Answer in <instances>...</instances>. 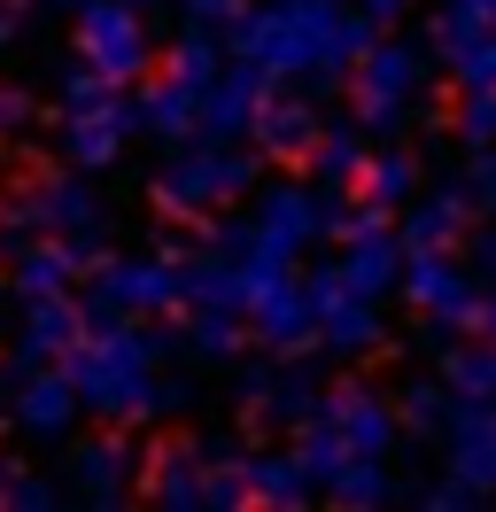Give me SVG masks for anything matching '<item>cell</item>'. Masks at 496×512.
Returning a JSON list of instances; mask_svg holds the SVG:
<instances>
[{"instance_id": "obj_31", "label": "cell", "mask_w": 496, "mask_h": 512, "mask_svg": "<svg viewBox=\"0 0 496 512\" xmlns=\"http://www.w3.org/2000/svg\"><path fill=\"white\" fill-rule=\"evenodd\" d=\"M442 412H450V388L442 381H411L396 404V427H411V435H442Z\"/></svg>"}, {"instance_id": "obj_37", "label": "cell", "mask_w": 496, "mask_h": 512, "mask_svg": "<svg viewBox=\"0 0 496 512\" xmlns=\"http://www.w3.org/2000/svg\"><path fill=\"white\" fill-rule=\"evenodd\" d=\"M186 16H194V24H225V16H233V8H241V0H179Z\"/></svg>"}, {"instance_id": "obj_27", "label": "cell", "mask_w": 496, "mask_h": 512, "mask_svg": "<svg viewBox=\"0 0 496 512\" xmlns=\"http://www.w3.org/2000/svg\"><path fill=\"white\" fill-rule=\"evenodd\" d=\"M241 311H210V303H186V326H179V350L210 357V365H233L241 357Z\"/></svg>"}, {"instance_id": "obj_23", "label": "cell", "mask_w": 496, "mask_h": 512, "mask_svg": "<svg viewBox=\"0 0 496 512\" xmlns=\"http://www.w3.org/2000/svg\"><path fill=\"white\" fill-rule=\"evenodd\" d=\"M365 125L357 117H341V125H318V140H310V179L318 187H357V171H365Z\"/></svg>"}, {"instance_id": "obj_30", "label": "cell", "mask_w": 496, "mask_h": 512, "mask_svg": "<svg viewBox=\"0 0 496 512\" xmlns=\"http://www.w3.org/2000/svg\"><path fill=\"white\" fill-rule=\"evenodd\" d=\"M442 388L450 396H496V342H481V350L450 342L442 350Z\"/></svg>"}, {"instance_id": "obj_17", "label": "cell", "mask_w": 496, "mask_h": 512, "mask_svg": "<svg viewBox=\"0 0 496 512\" xmlns=\"http://www.w3.org/2000/svg\"><path fill=\"white\" fill-rule=\"evenodd\" d=\"M86 334V303L70 295H24V319H16V365H62V350Z\"/></svg>"}, {"instance_id": "obj_4", "label": "cell", "mask_w": 496, "mask_h": 512, "mask_svg": "<svg viewBox=\"0 0 496 512\" xmlns=\"http://www.w3.org/2000/svg\"><path fill=\"white\" fill-rule=\"evenodd\" d=\"M419 94H427V55L411 39H372L349 63V101L365 132H396L403 117H419Z\"/></svg>"}, {"instance_id": "obj_2", "label": "cell", "mask_w": 496, "mask_h": 512, "mask_svg": "<svg viewBox=\"0 0 496 512\" xmlns=\"http://www.w3.org/2000/svg\"><path fill=\"white\" fill-rule=\"evenodd\" d=\"M256 171H264V148H233V140H210V132H186L171 140V163L155 171V210L163 218H217L225 202L256 194Z\"/></svg>"}, {"instance_id": "obj_42", "label": "cell", "mask_w": 496, "mask_h": 512, "mask_svg": "<svg viewBox=\"0 0 496 512\" xmlns=\"http://www.w3.org/2000/svg\"><path fill=\"white\" fill-rule=\"evenodd\" d=\"M0 419H8V396H0Z\"/></svg>"}, {"instance_id": "obj_6", "label": "cell", "mask_w": 496, "mask_h": 512, "mask_svg": "<svg viewBox=\"0 0 496 512\" xmlns=\"http://www.w3.org/2000/svg\"><path fill=\"white\" fill-rule=\"evenodd\" d=\"M8 218H24L31 233H62V241H86L101 256V233H109V210H101V194L86 187V171H39L31 187H16L8 202Z\"/></svg>"}, {"instance_id": "obj_13", "label": "cell", "mask_w": 496, "mask_h": 512, "mask_svg": "<svg viewBox=\"0 0 496 512\" xmlns=\"http://www.w3.org/2000/svg\"><path fill=\"white\" fill-rule=\"evenodd\" d=\"M318 412L341 427V443L357 450V458H388V450H396V404H388L372 381L326 388V396H318Z\"/></svg>"}, {"instance_id": "obj_1", "label": "cell", "mask_w": 496, "mask_h": 512, "mask_svg": "<svg viewBox=\"0 0 496 512\" xmlns=\"http://www.w3.org/2000/svg\"><path fill=\"white\" fill-rule=\"evenodd\" d=\"M163 350H179L171 326H148V319H93L70 350H62V373L78 388V404L109 427H148V419H171L194 404L186 381H163L155 365Z\"/></svg>"}, {"instance_id": "obj_28", "label": "cell", "mask_w": 496, "mask_h": 512, "mask_svg": "<svg viewBox=\"0 0 496 512\" xmlns=\"http://www.w3.org/2000/svg\"><path fill=\"white\" fill-rule=\"evenodd\" d=\"M318 497H334V505H388V497H396V474H388V458H349Z\"/></svg>"}, {"instance_id": "obj_9", "label": "cell", "mask_w": 496, "mask_h": 512, "mask_svg": "<svg viewBox=\"0 0 496 512\" xmlns=\"http://www.w3.org/2000/svg\"><path fill=\"white\" fill-rule=\"evenodd\" d=\"M318 373H310L303 357H279V365H248L241 373V404L248 419H264V427H303L318 412Z\"/></svg>"}, {"instance_id": "obj_14", "label": "cell", "mask_w": 496, "mask_h": 512, "mask_svg": "<svg viewBox=\"0 0 496 512\" xmlns=\"http://www.w3.org/2000/svg\"><path fill=\"white\" fill-rule=\"evenodd\" d=\"M248 342H264L272 357H310L318 319H310V295H303V280H295V272H287V280H272V288L248 303Z\"/></svg>"}, {"instance_id": "obj_10", "label": "cell", "mask_w": 496, "mask_h": 512, "mask_svg": "<svg viewBox=\"0 0 496 512\" xmlns=\"http://www.w3.org/2000/svg\"><path fill=\"white\" fill-rule=\"evenodd\" d=\"M78 388H70V373L62 365H16V396H8V419L24 427V435H39V443H62L70 427H78Z\"/></svg>"}, {"instance_id": "obj_21", "label": "cell", "mask_w": 496, "mask_h": 512, "mask_svg": "<svg viewBox=\"0 0 496 512\" xmlns=\"http://www.w3.org/2000/svg\"><path fill=\"white\" fill-rule=\"evenodd\" d=\"M310 319H318V350H334V357L380 350V303H372V295H357L349 280H341L326 303H310Z\"/></svg>"}, {"instance_id": "obj_16", "label": "cell", "mask_w": 496, "mask_h": 512, "mask_svg": "<svg viewBox=\"0 0 496 512\" xmlns=\"http://www.w3.org/2000/svg\"><path fill=\"white\" fill-rule=\"evenodd\" d=\"M93 249L86 241H62V233H31L24 249L8 256V288L16 295H70L78 280H86Z\"/></svg>"}, {"instance_id": "obj_29", "label": "cell", "mask_w": 496, "mask_h": 512, "mask_svg": "<svg viewBox=\"0 0 496 512\" xmlns=\"http://www.w3.org/2000/svg\"><path fill=\"white\" fill-rule=\"evenodd\" d=\"M217 63H225V55H217V32H210V24H194V32L171 39V55H163V78H179V86H210Z\"/></svg>"}, {"instance_id": "obj_40", "label": "cell", "mask_w": 496, "mask_h": 512, "mask_svg": "<svg viewBox=\"0 0 496 512\" xmlns=\"http://www.w3.org/2000/svg\"><path fill=\"white\" fill-rule=\"evenodd\" d=\"M481 334H489V342H496V288L481 295Z\"/></svg>"}, {"instance_id": "obj_34", "label": "cell", "mask_w": 496, "mask_h": 512, "mask_svg": "<svg viewBox=\"0 0 496 512\" xmlns=\"http://www.w3.org/2000/svg\"><path fill=\"white\" fill-rule=\"evenodd\" d=\"M481 497H489V489H473L465 474H450V481H434V489H427V505H442V512H465V505H481Z\"/></svg>"}, {"instance_id": "obj_7", "label": "cell", "mask_w": 496, "mask_h": 512, "mask_svg": "<svg viewBox=\"0 0 496 512\" xmlns=\"http://www.w3.org/2000/svg\"><path fill=\"white\" fill-rule=\"evenodd\" d=\"M427 326H481V288L458 264V249H403V280H396Z\"/></svg>"}, {"instance_id": "obj_11", "label": "cell", "mask_w": 496, "mask_h": 512, "mask_svg": "<svg viewBox=\"0 0 496 512\" xmlns=\"http://www.w3.org/2000/svg\"><path fill=\"white\" fill-rule=\"evenodd\" d=\"M264 94H272V70H256L248 55L217 63V78L202 86V117H194V132H210V140H248L256 101H264Z\"/></svg>"}, {"instance_id": "obj_18", "label": "cell", "mask_w": 496, "mask_h": 512, "mask_svg": "<svg viewBox=\"0 0 496 512\" xmlns=\"http://www.w3.org/2000/svg\"><path fill=\"white\" fill-rule=\"evenodd\" d=\"M318 101L310 94H264L256 101V125H248V140L264 148L272 163H303L310 156V140H318Z\"/></svg>"}, {"instance_id": "obj_20", "label": "cell", "mask_w": 496, "mask_h": 512, "mask_svg": "<svg viewBox=\"0 0 496 512\" xmlns=\"http://www.w3.org/2000/svg\"><path fill=\"white\" fill-rule=\"evenodd\" d=\"M465 225H473V187H434L403 202V249H458Z\"/></svg>"}, {"instance_id": "obj_22", "label": "cell", "mask_w": 496, "mask_h": 512, "mask_svg": "<svg viewBox=\"0 0 496 512\" xmlns=\"http://www.w3.org/2000/svg\"><path fill=\"white\" fill-rule=\"evenodd\" d=\"M140 497H155V505H171V512H194L202 505V450L163 443L148 466H140Z\"/></svg>"}, {"instance_id": "obj_36", "label": "cell", "mask_w": 496, "mask_h": 512, "mask_svg": "<svg viewBox=\"0 0 496 512\" xmlns=\"http://www.w3.org/2000/svg\"><path fill=\"white\" fill-rule=\"evenodd\" d=\"M465 264H473L481 280H496V225H489V233H473V225H465Z\"/></svg>"}, {"instance_id": "obj_8", "label": "cell", "mask_w": 496, "mask_h": 512, "mask_svg": "<svg viewBox=\"0 0 496 512\" xmlns=\"http://www.w3.org/2000/svg\"><path fill=\"white\" fill-rule=\"evenodd\" d=\"M132 132H140V101L117 86L101 109H62L55 148H62V163H70V171H109V163L124 156V140H132Z\"/></svg>"}, {"instance_id": "obj_3", "label": "cell", "mask_w": 496, "mask_h": 512, "mask_svg": "<svg viewBox=\"0 0 496 512\" xmlns=\"http://www.w3.org/2000/svg\"><path fill=\"white\" fill-rule=\"evenodd\" d=\"M179 311V256L140 249V256H93L86 272V326L93 319H163Z\"/></svg>"}, {"instance_id": "obj_25", "label": "cell", "mask_w": 496, "mask_h": 512, "mask_svg": "<svg viewBox=\"0 0 496 512\" xmlns=\"http://www.w3.org/2000/svg\"><path fill=\"white\" fill-rule=\"evenodd\" d=\"M357 194H365L372 210H403L419 194V156L411 148H372L365 171H357Z\"/></svg>"}, {"instance_id": "obj_15", "label": "cell", "mask_w": 496, "mask_h": 512, "mask_svg": "<svg viewBox=\"0 0 496 512\" xmlns=\"http://www.w3.org/2000/svg\"><path fill=\"white\" fill-rule=\"evenodd\" d=\"M442 443H450V474H465L473 489H496V396H450Z\"/></svg>"}, {"instance_id": "obj_41", "label": "cell", "mask_w": 496, "mask_h": 512, "mask_svg": "<svg viewBox=\"0 0 496 512\" xmlns=\"http://www.w3.org/2000/svg\"><path fill=\"white\" fill-rule=\"evenodd\" d=\"M47 8H78V0H47Z\"/></svg>"}, {"instance_id": "obj_32", "label": "cell", "mask_w": 496, "mask_h": 512, "mask_svg": "<svg viewBox=\"0 0 496 512\" xmlns=\"http://www.w3.org/2000/svg\"><path fill=\"white\" fill-rule=\"evenodd\" d=\"M0 505H16V512H47V505H62V481L16 474V458H0Z\"/></svg>"}, {"instance_id": "obj_38", "label": "cell", "mask_w": 496, "mask_h": 512, "mask_svg": "<svg viewBox=\"0 0 496 512\" xmlns=\"http://www.w3.org/2000/svg\"><path fill=\"white\" fill-rule=\"evenodd\" d=\"M357 8H365V16H380V24H396V16L411 8V0H357Z\"/></svg>"}, {"instance_id": "obj_19", "label": "cell", "mask_w": 496, "mask_h": 512, "mask_svg": "<svg viewBox=\"0 0 496 512\" xmlns=\"http://www.w3.org/2000/svg\"><path fill=\"white\" fill-rule=\"evenodd\" d=\"M341 280H349L357 295H372V303H380V295L403 280V233H396L388 218H380V225H357V233H341Z\"/></svg>"}, {"instance_id": "obj_35", "label": "cell", "mask_w": 496, "mask_h": 512, "mask_svg": "<svg viewBox=\"0 0 496 512\" xmlns=\"http://www.w3.org/2000/svg\"><path fill=\"white\" fill-rule=\"evenodd\" d=\"M465 156H473V171H465L473 202H489V210H496V148H465Z\"/></svg>"}, {"instance_id": "obj_26", "label": "cell", "mask_w": 496, "mask_h": 512, "mask_svg": "<svg viewBox=\"0 0 496 512\" xmlns=\"http://www.w3.org/2000/svg\"><path fill=\"white\" fill-rule=\"evenodd\" d=\"M202 117V86H179V78H155L148 94H140V132L155 140H186Z\"/></svg>"}, {"instance_id": "obj_33", "label": "cell", "mask_w": 496, "mask_h": 512, "mask_svg": "<svg viewBox=\"0 0 496 512\" xmlns=\"http://www.w3.org/2000/svg\"><path fill=\"white\" fill-rule=\"evenodd\" d=\"M458 140H465V148H496V86H465V101H458Z\"/></svg>"}, {"instance_id": "obj_5", "label": "cell", "mask_w": 496, "mask_h": 512, "mask_svg": "<svg viewBox=\"0 0 496 512\" xmlns=\"http://www.w3.org/2000/svg\"><path fill=\"white\" fill-rule=\"evenodd\" d=\"M78 63L101 70L109 86H140L155 70V39H148V16L132 0H78Z\"/></svg>"}, {"instance_id": "obj_24", "label": "cell", "mask_w": 496, "mask_h": 512, "mask_svg": "<svg viewBox=\"0 0 496 512\" xmlns=\"http://www.w3.org/2000/svg\"><path fill=\"white\" fill-rule=\"evenodd\" d=\"M310 497L318 489L295 450H248V505H310Z\"/></svg>"}, {"instance_id": "obj_39", "label": "cell", "mask_w": 496, "mask_h": 512, "mask_svg": "<svg viewBox=\"0 0 496 512\" xmlns=\"http://www.w3.org/2000/svg\"><path fill=\"white\" fill-rule=\"evenodd\" d=\"M8 39H16V0H0V55H8Z\"/></svg>"}, {"instance_id": "obj_12", "label": "cell", "mask_w": 496, "mask_h": 512, "mask_svg": "<svg viewBox=\"0 0 496 512\" xmlns=\"http://www.w3.org/2000/svg\"><path fill=\"white\" fill-rule=\"evenodd\" d=\"M140 450L124 443V427H109V435H93V443L70 450V497H86V505H124L132 489H140Z\"/></svg>"}]
</instances>
